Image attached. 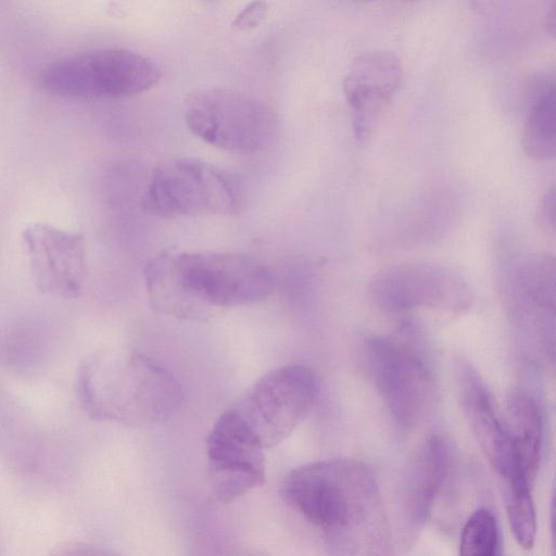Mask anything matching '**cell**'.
<instances>
[{
	"mask_svg": "<svg viewBox=\"0 0 556 556\" xmlns=\"http://www.w3.org/2000/svg\"><path fill=\"white\" fill-rule=\"evenodd\" d=\"M243 201L241 185L230 173L202 160L179 157L152 170L140 203L149 215L175 219L232 215Z\"/></svg>",
	"mask_w": 556,
	"mask_h": 556,
	"instance_id": "cell-4",
	"label": "cell"
},
{
	"mask_svg": "<svg viewBox=\"0 0 556 556\" xmlns=\"http://www.w3.org/2000/svg\"><path fill=\"white\" fill-rule=\"evenodd\" d=\"M160 78V68L149 58L128 49L102 48L51 63L39 80L59 97L100 99L141 93Z\"/></svg>",
	"mask_w": 556,
	"mask_h": 556,
	"instance_id": "cell-6",
	"label": "cell"
},
{
	"mask_svg": "<svg viewBox=\"0 0 556 556\" xmlns=\"http://www.w3.org/2000/svg\"><path fill=\"white\" fill-rule=\"evenodd\" d=\"M281 498L317 528L333 554H384L389 527L377 479L350 458L299 466L282 480Z\"/></svg>",
	"mask_w": 556,
	"mask_h": 556,
	"instance_id": "cell-1",
	"label": "cell"
},
{
	"mask_svg": "<svg viewBox=\"0 0 556 556\" xmlns=\"http://www.w3.org/2000/svg\"><path fill=\"white\" fill-rule=\"evenodd\" d=\"M368 292L377 305L390 312L430 307L462 313L472 303L470 286L457 270L428 262L381 268L370 278Z\"/></svg>",
	"mask_w": 556,
	"mask_h": 556,
	"instance_id": "cell-9",
	"label": "cell"
},
{
	"mask_svg": "<svg viewBox=\"0 0 556 556\" xmlns=\"http://www.w3.org/2000/svg\"><path fill=\"white\" fill-rule=\"evenodd\" d=\"M266 0H252L233 18L231 27L238 31H247L256 27L266 16Z\"/></svg>",
	"mask_w": 556,
	"mask_h": 556,
	"instance_id": "cell-22",
	"label": "cell"
},
{
	"mask_svg": "<svg viewBox=\"0 0 556 556\" xmlns=\"http://www.w3.org/2000/svg\"><path fill=\"white\" fill-rule=\"evenodd\" d=\"M264 450L230 408L218 417L206 437V454L211 490L219 503H231L264 483Z\"/></svg>",
	"mask_w": 556,
	"mask_h": 556,
	"instance_id": "cell-10",
	"label": "cell"
},
{
	"mask_svg": "<svg viewBox=\"0 0 556 556\" xmlns=\"http://www.w3.org/2000/svg\"><path fill=\"white\" fill-rule=\"evenodd\" d=\"M43 452L38 425L0 384V459L12 470L28 475L39 469Z\"/></svg>",
	"mask_w": 556,
	"mask_h": 556,
	"instance_id": "cell-15",
	"label": "cell"
},
{
	"mask_svg": "<svg viewBox=\"0 0 556 556\" xmlns=\"http://www.w3.org/2000/svg\"><path fill=\"white\" fill-rule=\"evenodd\" d=\"M450 470V451L438 435L427 439L410 459L399 495V523L405 542L416 539L441 493Z\"/></svg>",
	"mask_w": 556,
	"mask_h": 556,
	"instance_id": "cell-13",
	"label": "cell"
},
{
	"mask_svg": "<svg viewBox=\"0 0 556 556\" xmlns=\"http://www.w3.org/2000/svg\"><path fill=\"white\" fill-rule=\"evenodd\" d=\"M402 80V62L390 51H367L352 61L342 88L358 142L364 143L371 137Z\"/></svg>",
	"mask_w": 556,
	"mask_h": 556,
	"instance_id": "cell-12",
	"label": "cell"
},
{
	"mask_svg": "<svg viewBox=\"0 0 556 556\" xmlns=\"http://www.w3.org/2000/svg\"><path fill=\"white\" fill-rule=\"evenodd\" d=\"M513 287L535 305L554 312L556 294V262L553 255L534 253L521 258L513 276Z\"/></svg>",
	"mask_w": 556,
	"mask_h": 556,
	"instance_id": "cell-17",
	"label": "cell"
},
{
	"mask_svg": "<svg viewBox=\"0 0 556 556\" xmlns=\"http://www.w3.org/2000/svg\"><path fill=\"white\" fill-rule=\"evenodd\" d=\"M459 387L460 403L470 431L493 469L505 481L525 478L518 468L515 438L500 418L479 375L470 367H463Z\"/></svg>",
	"mask_w": 556,
	"mask_h": 556,
	"instance_id": "cell-14",
	"label": "cell"
},
{
	"mask_svg": "<svg viewBox=\"0 0 556 556\" xmlns=\"http://www.w3.org/2000/svg\"><path fill=\"white\" fill-rule=\"evenodd\" d=\"M52 354L48 341L37 333L16 331L0 338V364L17 376L42 374Z\"/></svg>",
	"mask_w": 556,
	"mask_h": 556,
	"instance_id": "cell-18",
	"label": "cell"
},
{
	"mask_svg": "<svg viewBox=\"0 0 556 556\" xmlns=\"http://www.w3.org/2000/svg\"><path fill=\"white\" fill-rule=\"evenodd\" d=\"M540 224L548 230L555 229V189L552 187L544 195L539 208Z\"/></svg>",
	"mask_w": 556,
	"mask_h": 556,
	"instance_id": "cell-23",
	"label": "cell"
},
{
	"mask_svg": "<svg viewBox=\"0 0 556 556\" xmlns=\"http://www.w3.org/2000/svg\"><path fill=\"white\" fill-rule=\"evenodd\" d=\"M506 482L505 503L511 532L517 543L529 549L536 535V514L531 494V485L521 477Z\"/></svg>",
	"mask_w": 556,
	"mask_h": 556,
	"instance_id": "cell-20",
	"label": "cell"
},
{
	"mask_svg": "<svg viewBox=\"0 0 556 556\" xmlns=\"http://www.w3.org/2000/svg\"><path fill=\"white\" fill-rule=\"evenodd\" d=\"M367 371L382 401L403 427L418 425L431 408L433 380L420 354L397 338L371 339Z\"/></svg>",
	"mask_w": 556,
	"mask_h": 556,
	"instance_id": "cell-8",
	"label": "cell"
},
{
	"mask_svg": "<svg viewBox=\"0 0 556 556\" xmlns=\"http://www.w3.org/2000/svg\"><path fill=\"white\" fill-rule=\"evenodd\" d=\"M501 546L497 521L486 508L477 509L466 521L459 543L464 556H494Z\"/></svg>",
	"mask_w": 556,
	"mask_h": 556,
	"instance_id": "cell-21",
	"label": "cell"
},
{
	"mask_svg": "<svg viewBox=\"0 0 556 556\" xmlns=\"http://www.w3.org/2000/svg\"><path fill=\"white\" fill-rule=\"evenodd\" d=\"M143 279L151 306L184 319L255 304L275 289L263 262L236 252L166 250L147 262Z\"/></svg>",
	"mask_w": 556,
	"mask_h": 556,
	"instance_id": "cell-2",
	"label": "cell"
},
{
	"mask_svg": "<svg viewBox=\"0 0 556 556\" xmlns=\"http://www.w3.org/2000/svg\"><path fill=\"white\" fill-rule=\"evenodd\" d=\"M191 132L217 149L255 153L278 139L280 123L274 109L252 96L224 88L197 90L184 104Z\"/></svg>",
	"mask_w": 556,
	"mask_h": 556,
	"instance_id": "cell-5",
	"label": "cell"
},
{
	"mask_svg": "<svg viewBox=\"0 0 556 556\" xmlns=\"http://www.w3.org/2000/svg\"><path fill=\"white\" fill-rule=\"evenodd\" d=\"M22 238L36 289L58 299L77 298L88 275L84 236L35 223L23 230Z\"/></svg>",
	"mask_w": 556,
	"mask_h": 556,
	"instance_id": "cell-11",
	"label": "cell"
},
{
	"mask_svg": "<svg viewBox=\"0 0 556 556\" xmlns=\"http://www.w3.org/2000/svg\"><path fill=\"white\" fill-rule=\"evenodd\" d=\"M77 394L92 419L127 427L164 422L184 399L168 370L131 350H102L89 355L78 370Z\"/></svg>",
	"mask_w": 556,
	"mask_h": 556,
	"instance_id": "cell-3",
	"label": "cell"
},
{
	"mask_svg": "<svg viewBox=\"0 0 556 556\" xmlns=\"http://www.w3.org/2000/svg\"><path fill=\"white\" fill-rule=\"evenodd\" d=\"M318 394L315 372L286 365L261 377L229 408L266 450L286 440L307 417Z\"/></svg>",
	"mask_w": 556,
	"mask_h": 556,
	"instance_id": "cell-7",
	"label": "cell"
},
{
	"mask_svg": "<svg viewBox=\"0 0 556 556\" xmlns=\"http://www.w3.org/2000/svg\"><path fill=\"white\" fill-rule=\"evenodd\" d=\"M525 123L522 148L536 161H549L556 155V96L554 76L539 75L530 96Z\"/></svg>",
	"mask_w": 556,
	"mask_h": 556,
	"instance_id": "cell-16",
	"label": "cell"
},
{
	"mask_svg": "<svg viewBox=\"0 0 556 556\" xmlns=\"http://www.w3.org/2000/svg\"><path fill=\"white\" fill-rule=\"evenodd\" d=\"M507 409L518 453L528 462H539L543 424L536 402L525 392H514L508 397Z\"/></svg>",
	"mask_w": 556,
	"mask_h": 556,
	"instance_id": "cell-19",
	"label": "cell"
}]
</instances>
